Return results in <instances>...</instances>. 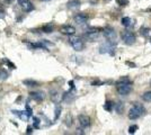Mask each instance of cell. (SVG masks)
I'll return each mask as SVG.
<instances>
[{
    "label": "cell",
    "mask_w": 151,
    "mask_h": 135,
    "mask_svg": "<svg viewBox=\"0 0 151 135\" xmlns=\"http://www.w3.org/2000/svg\"><path fill=\"white\" fill-rule=\"evenodd\" d=\"M116 90L122 96H126L132 91V84L127 78H123L116 82Z\"/></svg>",
    "instance_id": "cell-1"
},
{
    "label": "cell",
    "mask_w": 151,
    "mask_h": 135,
    "mask_svg": "<svg viewBox=\"0 0 151 135\" xmlns=\"http://www.w3.org/2000/svg\"><path fill=\"white\" fill-rule=\"evenodd\" d=\"M145 108L140 105V104H134L133 107L129 110V118L130 119H138L139 117H141L142 115H145Z\"/></svg>",
    "instance_id": "cell-2"
},
{
    "label": "cell",
    "mask_w": 151,
    "mask_h": 135,
    "mask_svg": "<svg viewBox=\"0 0 151 135\" xmlns=\"http://www.w3.org/2000/svg\"><path fill=\"white\" fill-rule=\"evenodd\" d=\"M114 50H115V42L107 41L106 43L101 45L99 53H101V54H114Z\"/></svg>",
    "instance_id": "cell-3"
},
{
    "label": "cell",
    "mask_w": 151,
    "mask_h": 135,
    "mask_svg": "<svg viewBox=\"0 0 151 135\" xmlns=\"http://www.w3.org/2000/svg\"><path fill=\"white\" fill-rule=\"evenodd\" d=\"M122 39H123V42H124L126 45H132L135 43L137 37H135V35H134L132 32H130V31H124V32L122 33Z\"/></svg>",
    "instance_id": "cell-4"
},
{
    "label": "cell",
    "mask_w": 151,
    "mask_h": 135,
    "mask_svg": "<svg viewBox=\"0 0 151 135\" xmlns=\"http://www.w3.org/2000/svg\"><path fill=\"white\" fill-rule=\"evenodd\" d=\"M70 44L71 46L75 49L76 51H82L83 50V47H85V44H83V42H82V39L80 37H71L70 39Z\"/></svg>",
    "instance_id": "cell-5"
},
{
    "label": "cell",
    "mask_w": 151,
    "mask_h": 135,
    "mask_svg": "<svg viewBox=\"0 0 151 135\" xmlns=\"http://www.w3.org/2000/svg\"><path fill=\"white\" fill-rule=\"evenodd\" d=\"M18 4L20 8L23 10H25L26 13H29L32 10H34V6H33V4L29 0H18Z\"/></svg>",
    "instance_id": "cell-6"
},
{
    "label": "cell",
    "mask_w": 151,
    "mask_h": 135,
    "mask_svg": "<svg viewBox=\"0 0 151 135\" xmlns=\"http://www.w3.org/2000/svg\"><path fill=\"white\" fill-rule=\"evenodd\" d=\"M104 36H105V39L107 41L115 42V39H116V32L114 31L113 28H111V27H106L104 29Z\"/></svg>",
    "instance_id": "cell-7"
},
{
    "label": "cell",
    "mask_w": 151,
    "mask_h": 135,
    "mask_svg": "<svg viewBox=\"0 0 151 135\" xmlns=\"http://www.w3.org/2000/svg\"><path fill=\"white\" fill-rule=\"evenodd\" d=\"M78 121L82 129H88L90 126V118L87 115H80L78 117Z\"/></svg>",
    "instance_id": "cell-8"
},
{
    "label": "cell",
    "mask_w": 151,
    "mask_h": 135,
    "mask_svg": "<svg viewBox=\"0 0 151 135\" xmlns=\"http://www.w3.org/2000/svg\"><path fill=\"white\" fill-rule=\"evenodd\" d=\"M29 97L32 99L36 100V101H43L45 98L44 92L42 91H33V92H29Z\"/></svg>",
    "instance_id": "cell-9"
},
{
    "label": "cell",
    "mask_w": 151,
    "mask_h": 135,
    "mask_svg": "<svg viewBox=\"0 0 151 135\" xmlns=\"http://www.w3.org/2000/svg\"><path fill=\"white\" fill-rule=\"evenodd\" d=\"M73 19H75V21L77 24L82 25V24L87 23V20H88V15H86V14H78V15H76Z\"/></svg>",
    "instance_id": "cell-10"
},
{
    "label": "cell",
    "mask_w": 151,
    "mask_h": 135,
    "mask_svg": "<svg viewBox=\"0 0 151 135\" xmlns=\"http://www.w3.org/2000/svg\"><path fill=\"white\" fill-rule=\"evenodd\" d=\"M60 32L64 34V35H73L76 33V28L73 26H70V25H64L61 27Z\"/></svg>",
    "instance_id": "cell-11"
},
{
    "label": "cell",
    "mask_w": 151,
    "mask_h": 135,
    "mask_svg": "<svg viewBox=\"0 0 151 135\" xmlns=\"http://www.w3.org/2000/svg\"><path fill=\"white\" fill-rule=\"evenodd\" d=\"M12 113H13L14 115L18 116L20 119H23V121H28V118L31 117V115L27 113V111H18V110H12Z\"/></svg>",
    "instance_id": "cell-12"
},
{
    "label": "cell",
    "mask_w": 151,
    "mask_h": 135,
    "mask_svg": "<svg viewBox=\"0 0 151 135\" xmlns=\"http://www.w3.org/2000/svg\"><path fill=\"white\" fill-rule=\"evenodd\" d=\"M80 1L79 0H70L69 2H68V8L69 9H72V10H75V9H78L79 7H80Z\"/></svg>",
    "instance_id": "cell-13"
},
{
    "label": "cell",
    "mask_w": 151,
    "mask_h": 135,
    "mask_svg": "<svg viewBox=\"0 0 151 135\" xmlns=\"http://www.w3.org/2000/svg\"><path fill=\"white\" fill-rule=\"evenodd\" d=\"M23 84H25L26 87H37L38 86L37 81H35V80H33V79H27V80H24V81H23Z\"/></svg>",
    "instance_id": "cell-14"
},
{
    "label": "cell",
    "mask_w": 151,
    "mask_h": 135,
    "mask_svg": "<svg viewBox=\"0 0 151 135\" xmlns=\"http://www.w3.org/2000/svg\"><path fill=\"white\" fill-rule=\"evenodd\" d=\"M114 108H115V104H114L113 101H111V100L106 101L105 105H104V109L107 110V111H112Z\"/></svg>",
    "instance_id": "cell-15"
},
{
    "label": "cell",
    "mask_w": 151,
    "mask_h": 135,
    "mask_svg": "<svg viewBox=\"0 0 151 135\" xmlns=\"http://www.w3.org/2000/svg\"><path fill=\"white\" fill-rule=\"evenodd\" d=\"M122 25L124 27H131L133 25V23L130 17H123L122 18Z\"/></svg>",
    "instance_id": "cell-16"
},
{
    "label": "cell",
    "mask_w": 151,
    "mask_h": 135,
    "mask_svg": "<svg viewBox=\"0 0 151 135\" xmlns=\"http://www.w3.org/2000/svg\"><path fill=\"white\" fill-rule=\"evenodd\" d=\"M142 99L147 103H151V91H147L142 95Z\"/></svg>",
    "instance_id": "cell-17"
},
{
    "label": "cell",
    "mask_w": 151,
    "mask_h": 135,
    "mask_svg": "<svg viewBox=\"0 0 151 135\" xmlns=\"http://www.w3.org/2000/svg\"><path fill=\"white\" fill-rule=\"evenodd\" d=\"M64 125H67L68 127H70L72 125V116L70 115V114H68L67 117L64 118Z\"/></svg>",
    "instance_id": "cell-18"
},
{
    "label": "cell",
    "mask_w": 151,
    "mask_h": 135,
    "mask_svg": "<svg viewBox=\"0 0 151 135\" xmlns=\"http://www.w3.org/2000/svg\"><path fill=\"white\" fill-rule=\"evenodd\" d=\"M114 109H116V111H117L119 114H122V111L124 109V106H123L122 103H117V104H115V108H114Z\"/></svg>",
    "instance_id": "cell-19"
},
{
    "label": "cell",
    "mask_w": 151,
    "mask_h": 135,
    "mask_svg": "<svg viewBox=\"0 0 151 135\" xmlns=\"http://www.w3.org/2000/svg\"><path fill=\"white\" fill-rule=\"evenodd\" d=\"M61 110H62V108H61V106H57L55 107V114H54V121H57L58 118L60 117V115H61Z\"/></svg>",
    "instance_id": "cell-20"
},
{
    "label": "cell",
    "mask_w": 151,
    "mask_h": 135,
    "mask_svg": "<svg viewBox=\"0 0 151 135\" xmlns=\"http://www.w3.org/2000/svg\"><path fill=\"white\" fill-rule=\"evenodd\" d=\"M8 72L6 70H4V69H0V80H6L7 78H8Z\"/></svg>",
    "instance_id": "cell-21"
},
{
    "label": "cell",
    "mask_w": 151,
    "mask_h": 135,
    "mask_svg": "<svg viewBox=\"0 0 151 135\" xmlns=\"http://www.w3.org/2000/svg\"><path fill=\"white\" fill-rule=\"evenodd\" d=\"M42 31L44 33H52L53 32V26L52 25H45L42 27Z\"/></svg>",
    "instance_id": "cell-22"
},
{
    "label": "cell",
    "mask_w": 151,
    "mask_h": 135,
    "mask_svg": "<svg viewBox=\"0 0 151 135\" xmlns=\"http://www.w3.org/2000/svg\"><path fill=\"white\" fill-rule=\"evenodd\" d=\"M51 98L54 103H58L60 100V94L59 92H53V95H51Z\"/></svg>",
    "instance_id": "cell-23"
},
{
    "label": "cell",
    "mask_w": 151,
    "mask_h": 135,
    "mask_svg": "<svg viewBox=\"0 0 151 135\" xmlns=\"http://www.w3.org/2000/svg\"><path fill=\"white\" fill-rule=\"evenodd\" d=\"M138 125H132V126H130V129H129V133L130 134H134L137 131H138Z\"/></svg>",
    "instance_id": "cell-24"
},
{
    "label": "cell",
    "mask_w": 151,
    "mask_h": 135,
    "mask_svg": "<svg viewBox=\"0 0 151 135\" xmlns=\"http://www.w3.org/2000/svg\"><path fill=\"white\" fill-rule=\"evenodd\" d=\"M116 2L120 6H127L129 5V0H116Z\"/></svg>",
    "instance_id": "cell-25"
},
{
    "label": "cell",
    "mask_w": 151,
    "mask_h": 135,
    "mask_svg": "<svg viewBox=\"0 0 151 135\" xmlns=\"http://www.w3.org/2000/svg\"><path fill=\"white\" fill-rule=\"evenodd\" d=\"M40 122H41V121H40L38 118L34 117V127H35V129H38V127H40Z\"/></svg>",
    "instance_id": "cell-26"
},
{
    "label": "cell",
    "mask_w": 151,
    "mask_h": 135,
    "mask_svg": "<svg viewBox=\"0 0 151 135\" xmlns=\"http://www.w3.org/2000/svg\"><path fill=\"white\" fill-rule=\"evenodd\" d=\"M148 32H149V29H148V28H142V29H141L142 35H145V36H147V35H148Z\"/></svg>",
    "instance_id": "cell-27"
},
{
    "label": "cell",
    "mask_w": 151,
    "mask_h": 135,
    "mask_svg": "<svg viewBox=\"0 0 151 135\" xmlns=\"http://www.w3.org/2000/svg\"><path fill=\"white\" fill-rule=\"evenodd\" d=\"M26 111L32 116V113H33V111H32V108L29 107V105H26Z\"/></svg>",
    "instance_id": "cell-28"
},
{
    "label": "cell",
    "mask_w": 151,
    "mask_h": 135,
    "mask_svg": "<svg viewBox=\"0 0 151 135\" xmlns=\"http://www.w3.org/2000/svg\"><path fill=\"white\" fill-rule=\"evenodd\" d=\"M32 127H29V126H28V127H27V131H26V133H27V134H29V133H32V132H33V131H32Z\"/></svg>",
    "instance_id": "cell-29"
},
{
    "label": "cell",
    "mask_w": 151,
    "mask_h": 135,
    "mask_svg": "<svg viewBox=\"0 0 151 135\" xmlns=\"http://www.w3.org/2000/svg\"><path fill=\"white\" fill-rule=\"evenodd\" d=\"M5 2H7V4H10V2H13L14 0H4Z\"/></svg>",
    "instance_id": "cell-30"
},
{
    "label": "cell",
    "mask_w": 151,
    "mask_h": 135,
    "mask_svg": "<svg viewBox=\"0 0 151 135\" xmlns=\"http://www.w3.org/2000/svg\"><path fill=\"white\" fill-rule=\"evenodd\" d=\"M4 14H5V13H2V11H0V17H4V16H5Z\"/></svg>",
    "instance_id": "cell-31"
},
{
    "label": "cell",
    "mask_w": 151,
    "mask_h": 135,
    "mask_svg": "<svg viewBox=\"0 0 151 135\" xmlns=\"http://www.w3.org/2000/svg\"><path fill=\"white\" fill-rule=\"evenodd\" d=\"M41 1H51V0H41Z\"/></svg>",
    "instance_id": "cell-32"
},
{
    "label": "cell",
    "mask_w": 151,
    "mask_h": 135,
    "mask_svg": "<svg viewBox=\"0 0 151 135\" xmlns=\"http://www.w3.org/2000/svg\"><path fill=\"white\" fill-rule=\"evenodd\" d=\"M150 43H151V39H150Z\"/></svg>",
    "instance_id": "cell-33"
},
{
    "label": "cell",
    "mask_w": 151,
    "mask_h": 135,
    "mask_svg": "<svg viewBox=\"0 0 151 135\" xmlns=\"http://www.w3.org/2000/svg\"><path fill=\"white\" fill-rule=\"evenodd\" d=\"M106 1H108V0H106Z\"/></svg>",
    "instance_id": "cell-34"
}]
</instances>
